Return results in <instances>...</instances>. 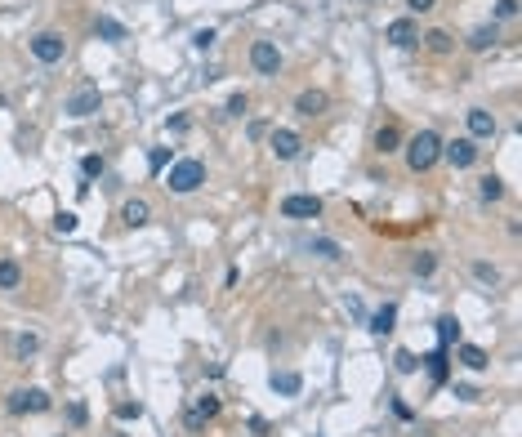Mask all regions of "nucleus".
I'll use <instances>...</instances> for the list:
<instances>
[{"instance_id": "f257e3e1", "label": "nucleus", "mask_w": 522, "mask_h": 437, "mask_svg": "<svg viewBox=\"0 0 522 437\" xmlns=\"http://www.w3.org/2000/svg\"><path fill=\"white\" fill-rule=\"evenodd\" d=\"M437 157H442V138H437L433 130H420L411 143H406V170H411V174L433 170Z\"/></svg>"}, {"instance_id": "f03ea898", "label": "nucleus", "mask_w": 522, "mask_h": 437, "mask_svg": "<svg viewBox=\"0 0 522 437\" xmlns=\"http://www.w3.org/2000/svg\"><path fill=\"white\" fill-rule=\"evenodd\" d=\"M206 183V165L201 161H192V157H183V161H170V174H165V188L179 192V196H188L196 192Z\"/></svg>"}, {"instance_id": "7ed1b4c3", "label": "nucleus", "mask_w": 522, "mask_h": 437, "mask_svg": "<svg viewBox=\"0 0 522 437\" xmlns=\"http://www.w3.org/2000/svg\"><path fill=\"white\" fill-rule=\"evenodd\" d=\"M32 59L36 63H45V67H54V63H63V54H67V40L59 36V32H40V36H32Z\"/></svg>"}, {"instance_id": "20e7f679", "label": "nucleus", "mask_w": 522, "mask_h": 437, "mask_svg": "<svg viewBox=\"0 0 522 437\" xmlns=\"http://www.w3.org/2000/svg\"><path fill=\"white\" fill-rule=\"evenodd\" d=\"M317 215H321V196H308V192L281 196V219H317Z\"/></svg>"}, {"instance_id": "39448f33", "label": "nucleus", "mask_w": 522, "mask_h": 437, "mask_svg": "<svg viewBox=\"0 0 522 437\" xmlns=\"http://www.w3.org/2000/svg\"><path fill=\"white\" fill-rule=\"evenodd\" d=\"M250 67H255L259 76H277L281 72V49L273 40H255V45H250Z\"/></svg>"}, {"instance_id": "423d86ee", "label": "nucleus", "mask_w": 522, "mask_h": 437, "mask_svg": "<svg viewBox=\"0 0 522 437\" xmlns=\"http://www.w3.org/2000/svg\"><path fill=\"white\" fill-rule=\"evenodd\" d=\"M98 107H103V94H98L94 85H81L72 98H67V107H63V112H67L72 121H85V116H94Z\"/></svg>"}, {"instance_id": "0eeeda50", "label": "nucleus", "mask_w": 522, "mask_h": 437, "mask_svg": "<svg viewBox=\"0 0 522 437\" xmlns=\"http://www.w3.org/2000/svg\"><path fill=\"white\" fill-rule=\"evenodd\" d=\"M9 411H13V415H23V411L40 415V411H49V393H45V388H18V393L9 397Z\"/></svg>"}, {"instance_id": "6e6552de", "label": "nucleus", "mask_w": 522, "mask_h": 437, "mask_svg": "<svg viewBox=\"0 0 522 437\" xmlns=\"http://www.w3.org/2000/svg\"><path fill=\"white\" fill-rule=\"evenodd\" d=\"M268 148H273L277 161H295L304 152V138L295 134V130H273V134H268Z\"/></svg>"}, {"instance_id": "1a4fd4ad", "label": "nucleus", "mask_w": 522, "mask_h": 437, "mask_svg": "<svg viewBox=\"0 0 522 437\" xmlns=\"http://www.w3.org/2000/svg\"><path fill=\"white\" fill-rule=\"evenodd\" d=\"M442 157L456 165V170H469V165L477 161V143L473 138H451V143H442Z\"/></svg>"}, {"instance_id": "9d476101", "label": "nucleus", "mask_w": 522, "mask_h": 437, "mask_svg": "<svg viewBox=\"0 0 522 437\" xmlns=\"http://www.w3.org/2000/svg\"><path fill=\"white\" fill-rule=\"evenodd\" d=\"M464 125H469V138H496V116H491L487 107H469L464 112Z\"/></svg>"}, {"instance_id": "9b49d317", "label": "nucleus", "mask_w": 522, "mask_h": 437, "mask_svg": "<svg viewBox=\"0 0 522 437\" xmlns=\"http://www.w3.org/2000/svg\"><path fill=\"white\" fill-rule=\"evenodd\" d=\"M398 49H411V45H420V27H415V18H398V23H388V32H384Z\"/></svg>"}, {"instance_id": "f8f14e48", "label": "nucleus", "mask_w": 522, "mask_h": 437, "mask_svg": "<svg viewBox=\"0 0 522 437\" xmlns=\"http://www.w3.org/2000/svg\"><path fill=\"white\" fill-rule=\"evenodd\" d=\"M326 103H331V98L321 94V90H304L299 98H295V112H299V116H321Z\"/></svg>"}, {"instance_id": "ddd939ff", "label": "nucleus", "mask_w": 522, "mask_h": 437, "mask_svg": "<svg viewBox=\"0 0 522 437\" xmlns=\"http://www.w3.org/2000/svg\"><path fill=\"white\" fill-rule=\"evenodd\" d=\"M299 388H304L299 371H273V393H281V397H299Z\"/></svg>"}, {"instance_id": "4468645a", "label": "nucleus", "mask_w": 522, "mask_h": 437, "mask_svg": "<svg viewBox=\"0 0 522 437\" xmlns=\"http://www.w3.org/2000/svg\"><path fill=\"white\" fill-rule=\"evenodd\" d=\"M121 219L130 223V228H143V223L152 219V205L143 201V196H134V201H125V210H121Z\"/></svg>"}, {"instance_id": "2eb2a0df", "label": "nucleus", "mask_w": 522, "mask_h": 437, "mask_svg": "<svg viewBox=\"0 0 522 437\" xmlns=\"http://www.w3.org/2000/svg\"><path fill=\"white\" fill-rule=\"evenodd\" d=\"M460 366H469V371H487L491 366V357H487V348H477V344H460Z\"/></svg>"}, {"instance_id": "dca6fc26", "label": "nucleus", "mask_w": 522, "mask_h": 437, "mask_svg": "<svg viewBox=\"0 0 522 437\" xmlns=\"http://www.w3.org/2000/svg\"><path fill=\"white\" fill-rule=\"evenodd\" d=\"M393 321H398V304H384L379 313H371V335H379V340H384V335L393 330Z\"/></svg>"}, {"instance_id": "f3484780", "label": "nucleus", "mask_w": 522, "mask_h": 437, "mask_svg": "<svg viewBox=\"0 0 522 437\" xmlns=\"http://www.w3.org/2000/svg\"><path fill=\"white\" fill-rule=\"evenodd\" d=\"M398 143H402L398 125H379V130H375V152H379V157H388V152H398Z\"/></svg>"}, {"instance_id": "a211bd4d", "label": "nucleus", "mask_w": 522, "mask_h": 437, "mask_svg": "<svg viewBox=\"0 0 522 437\" xmlns=\"http://www.w3.org/2000/svg\"><path fill=\"white\" fill-rule=\"evenodd\" d=\"M308 255H317V259H340L344 250H340V241H331V237H313V241H308Z\"/></svg>"}, {"instance_id": "6ab92c4d", "label": "nucleus", "mask_w": 522, "mask_h": 437, "mask_svg": "<svg viewBox=\"0 0 522 437\" xmlns=\"http://www.w3.org/2000/svg\"><path fill=\"white\" fill-rule=\"evenodd\" d=\"M18 286H23L18 259H0V290H18Z\"/></svg>"}, {"instance_id": "aec40b11", "label": "nucleus", "mask_w": 522, "mask_h": 437, "mask_svg": "<svg viewBox=\"0 0 522 437\" xmlns=\"http://www.w3.org/2000/svg\"><path fill=\"white\" fill-rule=\"evenodd\" d=\"M420 40H425L433 54H451V45H456V40H451V32H442V27H433V32H429V36H420Z\"/></svg>"}, {"instance_id": "412c9836", "label": "nucleus", "mask_w": 522, "mask_h": 437, "mask_svg": "<svg viewBox=\"0 0 522 437\" xmlns=\"http://www.w3.org/2000/svg\"><path fill=\"white\" fill-rule=\"evenodd\" d=\"M477 196H482V201H500V196H504V183H500L496 174L477 179Z\"/></svg>"}, {"instance_id": "4be33fe9", "label": "nucleus", "mask_w": 522, "mask_h": 437, "mask_svg": "<svg viewBox=\"0 0 522 437\" xmlns=\"http://www.w3.org/2000/svg\"><path fill=\"white\" fill-rule=\"evenodd\" d=\"M425 366H429V375H433V384H442V379H446V348H437V352H429V357H425Z\"/></svg>"}, {"instance_id": "5701e85b", "label": "nucleus", "mask_w": 522, "mask_h": 437, "mask_svg": "<svg viewBox=\"0 0 522 437\" xmlns=\"http://www.w3.org/2000/svg\"><path fill=\"white\" fill-rule=\"evenodd\" d=\"M94 32H98V36H103V40H125V27H121L117 18H107V13H103V18H98V23H94Z\"/></svg>"}, {"instance_id": "b1692460", "label": "nucleus", "mask_w": 522, "mask_h": 437, "mask_svg": "<svg viewBox=\"0 0 522 437\" xmlns=\"http://www.w3.org/2000/svg\"><path fill=\"white\" fill-rule=\"evenodd\" d=\"M437 340H442V348H451V344L460 340V321L456 317H442V321H437Z\"/></svg>"}, {"instance_id": "393cba45", "label": "nucleus", "mask_w": 522, "mask_h": 437, "mask_svg": "<svg viewBox=\"0 0 522 437\" xmlns=\"http://www.w3.org/2000/svg\"><path fill=\"white\" fill-rule=\"evenodd\" d=\"M433 268H437V255H433V250H420V255L411 259V273H415V277H433Z\"/></svg>"}, {"instance_id": "a878e982", "label": "nucleus", "mask_w": 522, "mask_h": 437, "mask_svg": "<svg viewBox=\"0 0 522 437\" xmlns=\"http://www.w3.org/2000/svg\"><path fill=\"white\" fill-rule=\"evenodd\" d=\"M491 45H496V27H477V32L469 36V49H477V54L491 49Z\"/></svg>"}, {"instance_id": "bb28decb", "label": "nucleus", "mask_w": 522, "mask_h": 437, "mask_svg": "<svg viewBox=\"0 0 522 437\" xmlns=\"http://www.w3.org/2000/svg\"><path fill=\"white\" fill-rule=\"evenodd\" d=\"M192 415H201V419H215V415H219V397H215V393H206V397L196 402V411H192Z\"/></svg>"}, {"instance_id": "cd10ccee", "label": "nucleus", "mask_w": 522, "mask_h": 437, "mask_svg": "<svg viewBox=\"0 0 522 437\" xmlns=\"http://www.w3.org/2000/svg\"><path fill=\"white\" fill-rule=\"evenodd\" d=\"M473 277L482 281V286H496V281H500V268H491V263H473Z\"/></svg>"}, {"instance_id": "c85d7f7f", "label": "nucleus", "mask_w": 522, "mask_h": 437, "mask_svg": "<svg viewBox=\"0 0 522 437\" xmlns=\"http://www.w3.org/2000/svg\"><path fill=\"white\" fill-rule=\"evenodd\" d=\"M393 361H398V371H402V375H415V371H420V357H415V352H406V348H402Z\"/></svg>"}, {"instance_id": "c756f323", "label": "nucleus", "mask_w": 522, "mask_h": 437, "mask_svg": "<svg viewBox=\"0 0 522 437\" xmlns=\"http://www.w3.org/2000/svg\"><path fill=\"white\" fill-rule=\"evenodd\" d=\"M13 348H18V357L27 361V357H32V352L40 348V335H18V344H13Z\"/></svg>"}, {"instance_id": "7c9ffc66", "label": "nucleus", "mask_w": 522, "mask_h": 437, "mask_svg": "<svg viewBox=\"0 0 522 437\" xmlns=\"http://www.w3.org/2000/svg\"><path fill=\"white\" fill-rule=\"evenodd\" d=\"M215 40H219V36H215V27H201V32H192V45H196V49H210Z\"/></svg>"}, {"instance_id": "2f4dec72", "label": "nucleus", "mask_w": 522, "mask_h": 437, "mask_svg": "<svg viewBox=\"0 0 522 437\" xmlns=\"http://www.w3.org/2000/svg\"><path fill=\"white\" fill-rule=\"evenodd\" d=\"M76 223H81V219H76V210H63V215L54 219V228H59V232H76Z\"/></svg>"}, {"instance_id": "473e14b6", "label": "nucleus", "mask_w": 522, "mask_h": 437, "mask_svg": "<svg viewBox=\"0 0 522 437\" xmlns=\"http://www.w3.org/2000/svg\"><path fill=\"white\" fill-rule=\"evenodd\" d=\"M143 415V402H121L117 406V419H138Z\"/></svg>"}, {"instance_id": "72a5a7b5", "label": "nucleus", "mask_w": 522, "mask_h": 437, "mask_svg": "<svg viewBox=\"0 0 522 437\" xmlns=\"http://www.w3.org/2000/svg\"><path fill=\"white\" fill-rule=\"evenodd\" d=\"M81 174H85V179H98V174H103V157H85V161H81Z\"/></svg>"}, {"instance_id": "f704fd0d", "label": "nucleus", "mask_w": 522, "mask_h": 437, "mask_svg": "<svg viewBox=\"0 0 522 437\" xmlns=\"http://www.w3.org/2000/svg\"><path fill=\"white\" fill-rule=\"evenodd\" d=\"M67 419H72V424L81 429V424H85V419H90V411H85V402H72V406H67Z\"/></svg>"}, {"instance_id": "c9c22d12", "label": "nucleus", "mask_w": 522, "mask_h": 437, "mask_svg": "<svg viewBox=\"0 0 522 437\" xmlns=\"http://www.w3.org/2000/svg\"><path fill=\"white\" fill-rule=\"evenodd\" d=\"M246 107H250V98H246L242 90H237V94L228 98V116H242V112H246Z\"/></svg>"}, {"instance_id": "e433bc0d", "label": "nucleus", "mask_w": 522, "mask_h": 437, "mask_svg": "<svg viewBox=\"0 0 522 437\" xmlns=\"http://www.w3.org/2000/svg\"><path fill=\"white\" fill-rule=\"evenodd\" d=\"M152 170H165V165H170V148H152Z\"/></svg>"}, {"instance_id": "4c0bfd02", "label": "nucleus", "mask_w": 522, "mask_h": 437, "mask_svg": "<svg viewBox=\"0 0 522 437\" xmlns=\"http://www.w3.org/2000/svg\"><path fill=\"white\" fill-rule=\"evenodd\" d=\"M514 13H518V0H500L496 5V18H514Z\"/></svg>"}, {"instance_id": "58836bf2", "label": "nucleus", "mask_w": 522, "mask_h": 437, "mask_svg": "<svg viewBox=\"0 0 522 437\" xmlns=\"http://www.w3.org/2000/svg\"><path fill=\"white\" fill-rule=\"evenodd\" d=\"M406 5H411V13H429L437 0H406Z\"/></svg>"}, {"instance_id": "ea45409f", "label": "nucleus", "mask_w": 522, "mask_h": 437, "mask_svg": "<svg viewBox=\"0 0 522 437\" xmlns=\"http://www.w3.org/2000/svg\"><path fill=\"white\" fill-rule=\"evenodd\" d=\"M456 397H464V402H477V388H469V384H460V388H456Z\"/></svg>"}]
</instances>
